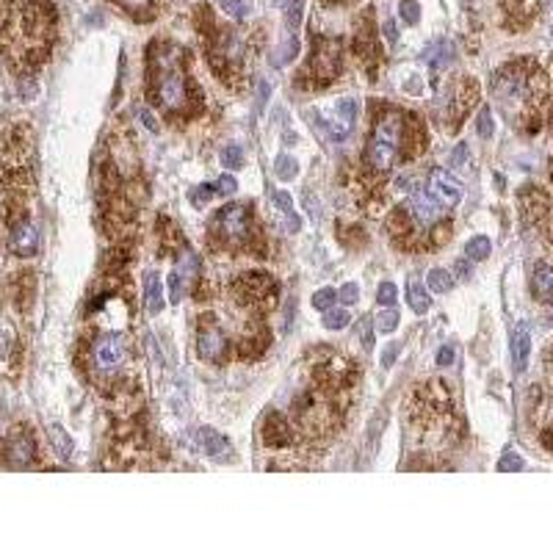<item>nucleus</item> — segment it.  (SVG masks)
Here are the masks:
<instances>
[{"label": "nucleus", "mask_w": 553, "mask_h": 553, "mask_svg": "<svg viewBox=\"0 0 553 553\" xmlns=\"http://www.w3.org/2000/svg\"><path fill=\"white\" fill-rule=\"evenodd\" d=\"M407 210L412 213V219H415L418 225H424V227L437 225V219H440V202L434 200L429 191H415Z\"/></svg>", "instance_id": "12"}, {"label": "nucleus", "mask_w": 553, "mask_h": 553, "mask_svg": "<svg viewBox=\"0 0 553 553\" xmlns=\"http://www.w3.org/2000/svg\"><path fill=\"white\" fill-rule=\"evenodd\" d=\"M407 304H409V310H415L418 316H424L429 310V304H431V296H429V291L424 285L409 282L407 285Z\"/></svg>", "instance_id": "19"}, {"label": "nucleus", "mask_w": 553, "mask_h": 553, "mask_svg": "<svg viewBox=\"0 0 553 553\" xmlns=\"http://www.w3.org/2000/svg\"><path fill=\"white\" fill-rule=\"evenodd\" d=\"M523 456H517V453H506L501 462H498V471H523Z\"/></svg>", "instance_id": "34"}, {"label": "nucleus", "mask_w": 553, "mask_h": 553, "mask_svg": "<svg viewBox=\"0 0 553 553\" xmlns=\"http://www.w3.org/2000/svg\"><path fill=\"white\" fill-rule=\"evenodd\" d=\"M465 158H468V144H456V150L451 152V163L459 166V163H465Z\"/></svg>", "instance_id": "44"}, {"label": "nucleus", "mask_w": 553, "mask_h": 553, "mask_svg": "<svg viewBox=\"0 0 553 553\" xmlns=\"http://www.w3.org/2000/svg\"><path fill=\"white\" fill-rule=\"evenodd\" d=\"M194 274H197V254L191 249H183L180 252V257H177L175 269H172V274L166 279V288H169V299H172V304H177L183 299V294H186L188 282L194 279Z\"/></svg>", "instance_id": "7"}, {"label": "nucleus", "mask_w": 553, "mask_h": 553, "mask_svg": "<svg viewBox=\"0 0 553 553\" xmlns=\"http://www.w3.org/2000/svg\"><path fill=\"white\" fill-rule=\"evenodd\" d=\"M528 352H531V335H528L526 327H517L515 335H512V363H515V371H526Z\"/></svg>", "instance_id": "16"}, {"label": "nucleus", "mask_w": 553, "mask_h": 553, "mask_svg": "<svg viewBox=\"0 0 553 553\" xmlns=\"http://www.w3.org/2000/svg\"><path fill=\"white\" fill-rule=\"evenodd\" d=\"M382 33H385V39H387L390 45H396V42H399V26H396L393 20H385V26H382Z\"/></svg>", "instance_id": "40"}, {"label": "nucleus", "mask_w": 553, "mask_h": 553, "mask_svg": "<svg viewBox=\"0 0 553 553\" xmlns=\"http://www.w3.org/2000/svg\"><path fill=\"white\" fill-rule=\"evenodd\" d=\"M493 95L501 102L509 122L520 125L528 133H539L545 127L548 77L537 67V61L520 58L506 64L493 77Z\"/></svg>", "instance_id": "1"}, {"label": "nucleus", "mask_w": 553, "mask_h": 553, "mask_svg": "<svg viewBox=\"0 0 553 553\" xmlns=\"http://www.w3.org/2000/svg\"><path fill=\"white\" fill-rule=\"evenodd\" d=\"M127 360V340L122 332H105L92 340L89 363L95 377H114Z\"/></svg>", "instance_id": "4"}, {"label": "nucleus", "mask_w": 553, "mask_h": 553, "mask_svg": "<svg viewBox=\"0 0 553 553\" xmlns=\"http://www.w3.org/2000/svg\"><path fill=\"white\" fill-rule=\"evenodd\" d=\"M274 205L279 208V210H285V213H291V210H294V205H291V194H288V191H276Z\"/></svg>", "instance_id": "42"}, {"label": "nucleus", "mask_w": 553, "mask_h": 553, "mask_svg": "<svg viewBox=\"0 0 553 553\" xmlns=\"http://www.w3.org/2000/svg\"><path fill=\"white\" fill-rule=\"evenodd\" d=\"M415 119L407 117L402 108H385L377 117V125H374V136H371V144L365 152V161H368V169L385 175L396 166L399 161V152L409 150V125Z\"/></svg>", "instance_id": "3"}, {"label": "nucleus", "mask_w": 553, "mask_h": 553, "mask_svg": "<svg viewBox=\"0 0 553 553\" xmlns=\"http://www.w3.org/2000/svg\"><path fill=\"white\" fill-rule=\"evenodd\" d=\"M186 53L172 42H155L150 50V89L152 97L166 111H188L191 89L186 77Z\"/></svg>", "instance_id": "2"}, {"label": "nucleus", "mask_w": 553, "mask_h": 553, "mask_svg": "<svg viewBox=\"0 0 553 553\" xmlns=\"http://www.w3.org/2000/svg\"><path fill=\"white\" fill-rule=\"evenodd\" d=\"M476 127H478V136H481V139H490V136H493V114H490V108H481V111H478Z\"/></svg>", "instance_id": "31"}, {"label": "nucleus", "mask_w": 553, "mask_h": 553, "mask_svg": "<svg viewBox=\"0 0 553 553\" xmlns=\"http://www.w3.org/2000/svg\"><path fill=\"white\" fill-rule=\"evenodd\" d=\"M377 299H379V304H396V285L393 282H382L379 285V291H377Z\"/></svg>", "instance_id": "33"}, {"label": "nucleus", "mask_w": 553, "mask_h": 553, "mask_svg": "<svg viewBox=\"0 0 553 553\" xmlns=\"http://www.w3.org/2000/svg\"><path fill=\"white\" fill-rule=\"evenodd\" d=\"M235 188H238V180H235V177H230V175L219 177V183H216V191H219V194H225V197L235 194Z\"/></svg>", "instance_id": "37"}, {"label": "nucleus", "mask_w": 553, "mask_h": 553, "mask_svg": "<svg viewBox=\"0 0 553 553\" xmlns=\"http://www.w3.org/2000/svg\"><path fill=\"white\" fill-rule=\"evenodd\" d=\"M222 9H225L230 17H235V20H244V17H247L244 0H222Z\"/></svg>", "instance_id": "32"}, {"label": "nucleus", "mask_w": 553, "mask_h": 553, "mask_svg": "<svg viewBox=\"0 0 553 553\" xmlns=\"http://www.w3.org/2000/svg\"><path fill=\"white\" fill-rule=\"evenodd\" d=\"M197 440H200L202 453H208V456H222V453L227 451V440L216 431V429L202 426L200 434H197Z\"/></svg>", "instance_id": "17"}, {"label": "nucleus", "mask_w": 553, "mask_h": 553, "mask_svg": "<svg viewBox=\"0 0 553 553\" xmlns=\"http://www.w3.org/2000/svg\"><path fill=\"white\" fill-rule=\"evenodd\" d=\"M197 352L202 360H210V363H222L230 352V340L222 329L216 324H202L200 335H197Z\"/></svg>", "instance_id": "8"}, {"label": "nucleus", "mask_w": 553, "mask_h": 553, "mask_svg": "<svg viewBox=\"0 0 553 553\" xmlns=\"http://www.w3.org/2000/svg\"><path fill=\"white\" fill-rule=\"evenodd\" d=\"M551 357H553V349H551Z\"/></svg>", "instance_id": "50"}, {"label": "nucleus", "mask_w": 553, "mask_h": 553, "mask_svg": "<svg viewBox=\"0 0 553 553\" xmlns=\"http://www.w3.org/2000/svg\"><path fill=\"white\" fill-rule=\"evenodd\" d=\"M335 299H338V294H335L332 288H321V291L313 296V307H316V310H329V307L335 304Z\"/></svg>", "instance_id": "30"}, {"label": "nucleus", "mask_w": 553, "mask_h": 553, "mask_svg": "<svg viewBox=\"0 0 553 553\" xmlns=\"http://www.w3.org/2000/svg\"><path fill=\"white\" fill-rule=\"evenodd\" d=\"M222 163H225L227 169H241V166H244V150H241L238 144L227 147V150L222 152Z\"/></svg>", "instance_id": "27"}, {"label": "nucleus", "mask_w": 553, "mask_h": 553, "mask_svg": "<svg viewBox=\"0 0 553 553\" xmlns=\"http://www.w3.org/2000/svg\"><path fill=\"white\" fill-rule=\"evenodd\" d=\"M285 227H288V230H291V232H296V230H299V227H302V219H299V216H296V213H294V210H291V213H288V225H285Z\"/></svg>", "instance_id": "46"}, {"label": "nucleus", "mask_w": 553, "mask_h": 553, "mask_svg": "<svg viewBox=\"0 0 553 553\" xmlns=\"http://www.w3.org/2000/svg\"><path fill=\"white\" fill-rule=\"evenodd\" d=\"M399 11H402V20L404 23H409V26H415V23L421 20V6H418L415 0H402Z\"/></svg>", "instance_id": "29"}, {"label": "nucleus", "mask_w": 553, "mask_h": 553, "mask_svg": "<svg viewBox=\"0 0 553 553\" xmlns=\"http://www.w3.org/2000/svg\"><path fill=\"white\" fill-rule=\"evenodd\" d=\"M360 340H363L365 349L374 346V324H371V318H363V324H360Z\"/></svg>", "instance_id": "35"}, {"label": "nucleus", "mask_w": 553, "mask_h": 553, "mask_svg": "<svg viewBox=\"0 0 553 553\" xmlns=\"http://www.w3.org/2000/svg\"><path fill=\"white\" fill-rule=\"evenodd\" d=\"M291 437H294V431L288 426V421H282L279 415H272V418L266 421V426H263V440H266V446H285V443H291Z\"/></svg>", "instance_id": "15"}, {"label": "nucleus", "mask_w": 553, "mask_h": 553, "mask_svg": "<svg viewBox=\"0 0 553 553\" xmlns=\"http://www.w3.org/2000/svg\"><path fill=\"white\" fill-rule=\"evenodd\" d=\"M354 117H357V102L354 100H340L338 102V119L343 127H352Z\"/></svg>", "instance_id": "28"}, {"label": "nucleus", "mask_w": 553, "mask_h": 553, "mask_svg": "<svg viewBox=\"0 0 553 553\" xmlns=\"http://www.w3.org/2000/svg\"><path fill=\"white\" fill-rule=\"evenodd\" d=\"M349 321H352V313L349 310H335V307H329L327 313H324V327L327 329H343L349 327Z\"/></svg>", "instance_id": "24"}, {"label": "nucleus", "mask_w": 553, "mask_h": 553, "mask_svg": "<svg viewBox=\"0 0 553 553\" xmlns=\"http://www.w3.org/2000/svg\"><path fill=\"white\" fill-rule=\"evenodd\" d=\"M274 172L279 180H294V177L299 175V161L294 158V155H276L274 161Z\"/></svg>", "instance_id": "22"}, {"label": "nucleus", "mask_w": 553, "mask_h": 553, "mask_svg": "<svg viewBox=\"0 0 553 553\" xmlns=\"http://www.w3.org/2000/svg\"><path fill=\"white\" fill-rule=\"evenodd\" d=\"M426 285L434 294H449L453 288V276L446 269H431L426 274Z\"/></svg>", "instance_id": "21"}, {"label": "nucleus", "mask_w": 553, "mask_h": 553, "mask_svg": "<svg viewBox=\"0 0 553 553\" xmlns=\"http://www.w3.org/2000/svg\"><path fill=\"white\" fill-rule=\"evenodd\" d=\"M9 249L14 252L17 257H33L39 252V230L31 225L28 219H20L11 227V241H9Z\"/></svg>", "instance_id": "11"}, {"label": "nucleus", "mask_w": 553, "mask_h": 553, "mask_svg": "<svg viewBox=\"0 0 553 553\" xmlns=\"http://www.w3.org/2000/svg\"><path fill=\"white\" fill-rule=\"evenodd\" d=\"M117 3H122L130 11H144V9H150L155 0H117Z\"/></svg>", "instance_id": "43"}, {"label": "nucleus", "mask_w": 553, "mask_h": 553, "mask_svg": "<svg viewBox=\"0 0 553 553\" xmlns=\"http://www.w3.org/2000/svg\"><path fill=\"white\" fill-rule=\"evenodd\" d=\"M396 327H399V310L393 304H387V310H382L377 316V329L387 335V332H393Z\"/></svg>", "instance_id": "25"}, {"label": "nucleus", "mask_w": 553, "mask_h": 553, "mask_svg": "<svg viewBox=\"0 0 553 553\" xmlns=\"http://www.w3.org/2000/svg\"><path fill=\"white\" fill-rule=\"evenodd\" d=\"M490 238H484V235H476V238H471L468 241V247H465V252H468V257L471 260H487L490 257Z\"/></svg>", "instance_id": "23"}, {"label": "nucleus", "mask_w": 553, "mask_h": 553, "mask_svg": "<svg viewBox=\"0 0 553 553\" xmlns=\"http://www.w3.org/2000/svg\"><path fill=\"white\" fill-rule=\"evenodd\" d=\"M338 299H340L343 304H354L357 299H360V291H357V285H354V282L343 285V288L338 291Z\"/></svg>", "instance_id": "36"}, {"label": "nucleus", "mask_w": 553, "mask_h": 553, "mask_svg": "<svg viewBox=\"0 0 553 553\" xmlns=\"http://www.w3.org/2000/svg\"><path fill=\"white\" fill-rule=\"evenodd\" d=\"M33 456H36V440L31 434H26L23 429L9 434V440H6V462L11 468H28L33 462Z\"/></svg>", "instance_id": "10"}, {"label": "nucleus", "mask_w": 553, "mask_h": 553, "mask_svg": "<svg viewBox=\"0 0 553 553\" xmlns=\"http://www.w3.org/2000/svg\"><path fill=\"white\" fill-rule=\"evenodd\" d=\"M216 227L225 232L227 241H249L252 235V210L249 205H227L225 210H219L216 216Z\"/></svg>", "instance_id": "6"}, {"label": "nucleus", "mask_w": 553, "mask_h": 553, "mask_svg": "<svg viewBox=\"0 0 553 553\" xmlns=\"http://www.w3.org/2000/svg\"><path fill=\"white\" fill-rule=\"evenodd\" d=\"M48 434H50V440H53V449H55V453L61 456V459H67L70 453H73V437L64 431L61 426H48Z\"/></svg>", "instance_id": "20"}, {"label": "nucleus", "mask_w": 553, "mask_h": 553, "mask_svg": "<svg viewBox=\"0 0 553 553\" xmlns=\"http://www.w3.org/2000/svg\"><path fill=\"white\" fill-rule=\"evenodd\" d=\"M453 357H456V352H453V346H443V349L437 352V365H440V368H446V365H451V363H453Z\"/></svg>", "instance_id": "41"}, {"label": "nucleus", "mask_w": 553, "mask_h": 553, "mask_svg": "<svg viewBox=\"0 0 553 553\" xmlns=\"http://www.w3.org/2000/svg\"><path fill=\"white\" fill-rule=\"evenodd\" d=\"M302 9H304L302 0H294V3L288 6V26L291 28L299 26V20H302Z\"/></svg>", "instance_id": "38"}, {"label": "nucleus", "mask_w": 553, "mask_h": 553, "mask_svg": "<svg viewBox=\"0 0 553 553\" xmlns=\"http://www.w3.org/2000/svg\"><path fill=\"white\" fill-rule=\"evenodd\" d=\"M144 304L150 313H161L163 310V288H161V276L150 272L144 279Z\"/></svg>", "instance_id": "18"}, {"label": "nucleus", "mask_w": 553, "mask_h": 553, "mask_svg": "<svg viewBox=\"0 0 553 553\" xmlns=\"http://www.w3.org/2000/svg\"><path fill=\"white\" fill-rule=\"evenodd\" d=\"M396 354H399V343H387L382 352V368H390L396 363Z\"/></svg>", "instance_id": "39"}, {"label": "nucleus", "mask_w": 553, "mask_h": 553, "mask_svg": "<svg viewBox=\"0 0 553 553\" xmlns=\"http://www.w3.org/2000/svg\"><path fill=\"white\" fill-rule=\"evenodd\" d=\"M343 70V45L338 39H327V42H318L313 58L307 64V77L316 83V86H327L329 80L340 75Z\"/></svg>", "instance_id": "5"}, {"label": "nucleus", "mask_w": 553, "mask_h": 553, "mask_svg": "<svg viewBox=\"0 0 553 553\" xmlns=\"http://www.w3.org/2000/svg\"><path fill=\"white\" fill-rule=\"evenodd\" d=\"M551 232H553V210H551Z\"/></svg>", "instance_id": "48"}, {"label": "nucleus", "mask_w": 553, "mask_h": 553, "mask_svg": "<svg viewBox=\"0 0 553 553\" xmlns=\"http://www.w3.org/2000/svg\"><path fill=\"white\" fill-rule=\"evenodd\" d=\"M429 194L437 202H443V205H456V202L462 200L465 188L446 169H431V175H429Z\"/></svg>", "instance_id": "9"}, {"label": "nucleus", "mask_w": 553, "mask_h": 553, "mask_svg": "<svg viewBox=\"0 0 553 553\" xmlns=\"http://www.w3.org/2000/svg\"><path fill=\"white\" fill-rule=\"evenodd\" d=\"M551 175H553V166H551Z\"/></svg>", "instance_id": "49"}, {"label": "nucleus", "mask_w": 553, "mask_h": 553, "mask_svg": "<svg viewBox=\"0 0 553 553\" xmlns=\"http://www.w3.org/2000/svg\"><path fill=\"white\" fill-rule=\"evenodd\" d=\"M357 50H360V58L363 61H371L377 55V36H374V26H371V11L368 17L360 20V28H357Z\"/></svg>", "instance_id": "14"}, {"label": "nucleus", "mask_w": 553, "mask_h": 553, "mask_svg": "<svg viewBox=\"0 0 553 553\" xmlns=\"http://www.w3.org/2000/svg\"><path fill=\"white\" fill-rule=\"evenodd\" d=\"M139 119H141V122L147 125V130H152V133L158 130V122H155V117H152L147 108H144V111H139Z\"/></svg>", "instance_id": "45"}, {"label": "nucleus", "mask_w": 553, "mask_h": 553, "mask_svg": "<svg viewBox=\"0 0 553 553\" xmlns=\"http://www.w3.org/2000/svg\"><path fill=\"white\" fill-rule=\"evenodd\" d=\"M266 97H269V83H260V100H257V108H263Z\"/></svg>", "instance_id": "47"}, {"label": "nucleus", "mask_w": 553, "mask_h": 553, "mask_svg": "<svg viewBox=\"0 0 553 553\" xmlns=\"http://www.w3.org/2000/svg\"><path fill=\"white\" fill-rule=\"evenodd\" d=\"M299 53V39L296 36H288L285 42H282V48L276 53V64H288V61H294V55Z\"/></svg>", "instance_id": "26"}, {"label": "nucleus", "mask_w": 553, "mask_h": 553, "mask_svg": "<svg viewBox=\"0 0 553 553\" xmlns=\"http://www.w3.org/2000/svg\"><path fill=\"white\" fill-rule=\"evenodd\" d=\"M531 291L539 302H551L553 299V263L539 260L531 272Z\"/></svg>", "instance_id": "13"}]
</instances>
